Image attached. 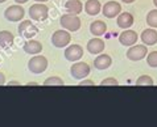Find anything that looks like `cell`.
Instances as JSON below:
<instances>
[{
	"label": "cell",
	"mask_w": 157,
	"mask_h": 127,
	"mask_svg": "<svg viewBox=\"0 0 157 127\" xmlns=\"http://www.w3.org/2000/svg\"><path fill=\"white\" fill-rule=\"evenodd\" d=\"M59 24L63 29L69 30V32H77L81 28V19L77 15L67 13V15H63L59 19Z\"/></svg>",
	"instance_id": "6da1fadb"
},
{
	"label": "cell",
	"mask_w": 157,
	"mask_h": 127,
	"mask_svg": "<svg viewBox=\"0 0 157 127\" xmlns=\"http://www.w3.org/2000/svg\"><path fill=\"white\" fill-rule=\"evenodd\" d=\"M49 16V8L42 3H36L29 8V17L34 21H44Z\"/></svg>",
	"instance_id": "7a4b0ae2"
},
{
	"label": "cell",
	"mask_w": 157,
	"mask_h": 127,
	"mask_svg": "<svg viewBox=\"0 0 157 127\" xmlns=\"http://www.w3.org/2000/svg\"><path fill=\"white\" fill-rule=\"evenodd\" d=\"M29 71L37 75V73H42L48 68V59L42 55H36L28 62Z\"/></svg>",
	"instance_id": "3957f363"
},
{
	"label": "cell",
	"mask_w": 157,
	"mask_h": 127,
	"mask_svg": "<svg viewBox=\"0 0 157 127\" xmlns=\"http://www.w3.org/2000/svg\"><path fill=\"white\" fill-rule=\"evenodd\" d=\"M71 41V36L70 33L66 30H56L52 36V43L56 47H66Z\"/></svg>",
	"instance_id": "277c9868"
},
{
	"label": "cell",
	"mask_w": 157,
	"mask_h": 127,
	"mask_svg": "<svg viewBox=\"0 0 157 127\" xmlns=\"http://www.w3.org/2000/svg\"><path fill=\"white\" fill-rule=\"evenodd\" d=\"M70 73L74 79L77 80H82L89 76L90 73V65L85 63V62H78V63H74L70 68Z\"/></svg>",
	"instance_id": "5b68a950"
},
{
	"label": "cell",
	"mask_w": 157,
	"mask_h": 127,
	"mask_svg": "<svg viewBox=\"0 0 157 127\" xmlns=\"http://www.w3.org/2000/svg\"><path fill=\"white\" fill-rule=\"evenodd\" d=\"M25 15V11L21 5H11L8 7L6 11H4V17L8 20V21H12V23H16V21H20L23 20V17Z\"/></svg>",
	"instance_id": "8992f818"
},
{
	"label": "cell",
	"mask_w": 157,
	"mask_h": 127,
	"mask_svg": "<svg viewBox=\"0 0 157 127\" xmlns=\"http://www.w3.org/2000/svg\"><path fill=\"white\" fill-rule=\"evenodd\" d=\"M37 33H38L37 26H34L30 20H25V21H21L20 23V25H19V34L21 37L30 39L32 37L36 36Z\"/></svg>",
	"instance_id": "52a82bcc"
},
{
	"label": "cell",
	"mask_w": 157,
	"mask_h": 127,
	"mask_svg": "<svg viewBox=\"0 0 157 127\" xmlns=\"http://www.w3.org/2000/svg\"><path fill=\"white\" fill-rule=\"evenodd\" d=\"M147 46L145 45H133L129 47V50L127 51V58L129 60H133V62H136V60H141L143 58H145L147 56Z\"/></svg>",
	"instance_id": "ba28073f"
},
{
	"label": "cell",
	"mask_w": 157,
	"mask_h": 127,
	"mask_svg": "<svg viewBox=\"0 0 157 127\" xmlns=\"http://www.w3.org/2000/svg\"><path fill=\"white\" fill-rule=\"evenodd\" d=\"M121 11V7L119 3L116 2H107L102 8L103 15L107 17V19H114L115 16H119Z\"/></svg>",
	"instance_id": "9c48e42d"
},
{
	"label": "cell",
	"mask_w": 157,
	"mask_h": 127,
	"mask_svg": "<svg viewBox=\"0 0 157 127\" xmlns=\"http://www.w3.org/2000/svg\"><path fill=\"white\" fill-rule=\"evenodd\" d=\"M83 56V49L79 45H71L65 50V58L69 62H77Z\"/></svg>",
	"instance_id": "30bf717a"
},
{
	"label": "cell",
	"mask_w": 157,
	"mask_h": 127,
	"mask_svg": "<svg viewBox=\"0 0 157 127\" xmlns=\"http://www.w3.org/2000/svg\"><path fill=\"white\" fill-rule=\"evenodd\" d=\"M137 34L135 30H125L119 36V42L123 46H133L137 42Z\"/></svg>",
	"instance_id": "8fae6325"
},
{
	"label": "cell",
	"mask_w": 157,
	"mask_h": 127,
	"mask_svg": "<svg viewBox=\"0 0 157 127\" xmlns=\"http://www.w3.org/2000/svg\"><path fill=\"white\" fill-rule=\"evenodd\" d=\"M23 50L27 52V54L37 55L38 52L42 51V45H41V42H38V41H36V39H32V38H30V39H28V41L24 43Z\"/></svg>",
	"instance_id": "7c38bea8"
},
{
	"label": "cell",
	"mask_w": 157,
	"mask_h": 127,
	"mask_svg": "<svg viewBox=\"0 0 157 127\" xmlns=\"http://www.w3.org/2000/svg\"><path fill=\"white\" fill-rule=\"evenodd\" d=\"M104 41L100 38H93L87 42V51L91 54H100L104 50Z\"/></svg>",
	"instance_id": "4fadbf2b"
},
{
	"label": "cell",
	"mask_w": 157,
	"mask_h": 127,
	"mask_svg": "<svg viewBox=\"0 0 157 127\" xmlns=\"http://www.w3.org/2000/svg\"><path fill=\"white\" fill-rule=\"evenodd\" d=\"M133 25V16L128 12H123L117 16V26L121 29H128Z\"/></svg>",
	"instance_id": "5bb4252c"
},
{
	"label": "cell",
	"mask_w": 157,
	"mask_h": 127,
	"mask_svg": "<svg viewBox=\"0 0 157 127\" xmlns=\"http://www.w3.org/2000/svg\"><path fill=\"white\" fill-rule=\"evenodd\" d=\"M141 41L145 46H152L157 42V32L155 29H145L141 33Z\"/></svg>",
	"instance_id": "9a60e30c"
},
{
	"label": "cell",
	"mask_w": 157,
	"mask_h": 127,
	"mask_svg": "<svg viewBox=\"0 0 157 127\" xmlns=\"http://www.w3.org/2000/svg\"><path fill=\"white\" fill-rule=\"evenodd\" d=\"M111 64H112V59H111V56L107 54L99 55L98 58L94 60V67L97 69H107Z\"/></svg>",
	"instance_id": "2e32d148"
},
{
	"label": "cell",
	"mask_w": 157,
	"mask_h": 127,
	"mask_svg": "<svg viewBox=\"0 0 157 127\" xmlns=\"http://www.w3.org/2000/svg\"><path fill=\"white\" fill-rule=\"evenodd\" d=\"M106 32H107V25L104 21L98 20V21L91 23V25H90V33L91 34H94V36H97V37H100Z\"/></svg>",
	"instance_id": "e0dca14e"
},
{
	"label": "cell",
	"mask_w": 157,
	"mask_h": 127,
	"mask_svg": "<svg viewBox=\"0 0 157 127\" xmlns=\"http://www.w3.org/2000/svg\"><path fill=\"white\" fill-rule=\"evenodd\" d=\"M100 9H102V5H100L99 0H87L85 4V11L90 16H97Z\"/></svg>",
	"instance_id": "ac0fdd59"
},
{
	"label": "cell",
	"mask_w": 157,
	"mask_h": 127,
	"mask_svg": "<svg viewBox=\"0 0 157 127\" xmlns=\"http://www.w3.org/2000/svg\"><path fill=\"white\" fill-rule=\"evenodd\" d=\"M65 9L71 15H79L83 9V4L79 0H67L66 4H65Z\"/></svg>",
	"instance_id": "d6986e66"
},
{
	"label": "cell",
	"mask_w": 157,
	"mask_h": 127,
	"mask_svg": "<svg viewBox=\"0 0 157 127\" xmlns=\"http://www.w3.org/2000/svg\"><path fill=\"white\" fill-rule=\"evenodd\" d=\"M15 41L13 34L8 30H2L0 32V49H7L10 47Z\"/></svg>",
	"instance_id": "ffe728a7"
},
{
	"label": "cell",
	"mask_w": 157,
	"mask_h": 127,
	"mask_svg": "<svg viewBox=\"0 0 157 127\" xmlns=\"http://www.w3.org/2000/svg\"><path fill=\"white\" fill-rule=\"evenodd\" d=\"M44 85L45 86H62L63 80L58 76H52V77H48L46 80L44 81Z\"/></svg>",
	"instance_id": "44dd1931"
},
{
	"label": "cell",
	"mask_w": 157,
	"mask_h": 127,
	"mask_svg": "<svg viewBox=\"0 0 157 127\" xmlns=\"http://www.w3.org/2000/svg\"><path fill=\"white\" fill-rule=\"evenodd\" d=\"M137 86H152L153 85V79L148 75H143L136 80Z\"/></svg>",
	"instance_id": "7402d4cb"
},
{
	"label": "cell",
	"mask_w": 157,
	"mask_h": 127,
	"mask_svg": "<svg viewBox=\"0 0 157 127\" xmlns=\"http://www.w3.org/2000/svg\"><path fill=\"white\" fill-rule=\"evenodd\" d=\"M147 23L152 28H157V9L149 11V13L147 15Z\"/></svg>",
	"instance_id": "603a6c76"
},
{
	"label": "cell",
	"mask_w": 157,
	"mask_h": 127,
	"mask_svg": "<svg viewBox=\"0 0 157 127\" xmlns=\"http://www.w3.org/2000/svg\"><path fill=\"white\" fill-rule=\"evenodd\" d=\"M147 63L149 67L157 68V51H152L147 56Z\"/></svg>",
	"instance_id": "cb8c5ba5"
},
{
	"label": "cell",
	"mask_w": 157,
	"mask_h": 127,
	"mask_svg": "<svg viewBox=\"0 0 157 127\" xmlns=\"http://www.w3.org/2000/svg\"><path fill=\"white\" fill-rule=\"evenodd\" d=\"M100 85L102 86H117L119 83H117V80L114 77H107V79H104V80H102Z\"/></svg>",
	"instance_id": "d4e9b609"
},
{
	"label": "cell",
	"mask_w": 157,
	"mask_h": 127,
	"mask_svg": "<svg viewBox=\"0 0 157 127\" xmlns=\"http://www.w3.org/2000/svg\"><path fill=\"white\" fill-rule=\"evenodd\" d=\"M79 86H94V81L93 80H86V79H82V81L78 84Z\"/></svg>",
	"instance_id": "484cf974"
},
{
	"label": "cell",
	"mask_w": 157,
	"mask_h": 127,
	"mask_svg": "<svg viewBox=\"0 0 157 127\" xmlns=\"http://www.w3.org/2000/svg\"><path fill=\"white\" fill-rule=\"evenodd\" d=\"M6 83V76H4L3 72H0V85H3Z\"/></svg>",
	"instance_id": "4316f807"
},
{
	"label": "cell",
	"mask_w": 157,
	"mask_h": 127,
	"mask_svg": "<svg viewBox=\"0 0 157 127\" xmlns=\"http://www.w3.org/2000/svg\"><path fill=\"white\" fill-rule=\"evenodd\" d=\"M8 85L15 86V85H20V83H17V81H10V83H8Z\"/></svg>",
	"instance_id": "83f0119b"
},
{
	"label": "cell",
	"mask_w": 157,
	"mask_h": 127,
	"mask_svg": "<svg viewBox=\"0 0 157 127\" xmlns=\"http://www.w3.org/2000/svg\"><path fill=\"white\" fill-rule=\"evenodd\" d=\"M15 2H16L17 4H24V3H27L28 0H15Z\"/></svg>",
	"instance_id": "f1b7e54d"
},
{
	"label": "cell",
	"mask_w": 157,
	"mask_h": 127,
	"mask_svg": "<svg viewBox=\"0 0 157 127\" xmlns=\"http://www.w3.org/2000/svg\"><path fill=\"white\" fill-rule=\"evenodd\" d=\"M133 2H135V0H123V3H125V4H131Z\"/></svg>",
	"instance_id": "f546056e"
},
{
	"label": "cell",
	"mask_w": 157,
	"mask_h": 127,
	"mask_svg": "<svg viewBox=\"0 0 157 127\" xmlns=\"http://www.w3.org/2000/svg\"><path fill=\"white\" fill-rule=\"evenodd\" d=\"M27 85H28V86H30V85H32V86H34V85H37V84H36V83H28Z\"/></svg>",
	"instance_id": "4dcf8cb0"
},
{
	"label": "cell",
	"mask_w": 157,
	"mask_h": 127,
	"mask_svg": "<svg viewBox=\"0 0 157 127\" xmlns=\"http://www.w3.org/2000/svg\"><path fill=\"white\" fill-rule=\"evenodd\" d=\"M37 3H45V2H48V0H36Z\"/></svg>",
	"instance_id": "1f68e13d"
},
{
	"label": "cell",
	"mask_w": 157,
	"mask_h": 127,
	"mask_svg": "<svg viewBox=\"0 0 157 127\" xmlns=\"http://www.w3.org/2000/svg\"><path fill=\"white\" fill-rule=\"evenodd\" d=\"M153 3H155V5L157 7V0H153Z\"/></svg>",
	"instance_id": "d6a6232c"
},
{
	"label": "cell",
	"mask_w": 157,
	"mask_h": 127,
	"mask_svg": "<svg viewBox=\"0 0 157 127\" xmlns=\"http://www.w3.org/2000/svg\"><path fill=\"white\" fill-rule=\"evenodd\" d=\"M4 2H7V0H0V4H2V3H4Z\"/></svg>",
	"instance_id": "836d02e7"
}]
</instances>
